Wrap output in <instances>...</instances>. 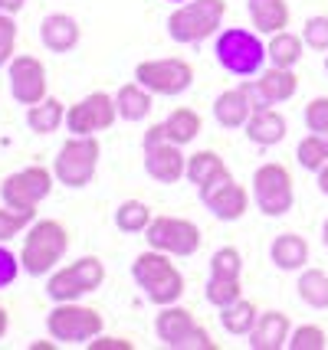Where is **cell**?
<instances>
[{
    "mask_svg": "<svg viewBox=\"0 0 328 350\" xmlns=\"http://www.w3.org/2000/svg\"><path fill=\"white\" fill-rule=\"evenodd\" d=\"M69 252V229L60 219H33L20 243V265L27 275H49Z\"/></svg>",
    "mask_w": 328,
    "mask_h": 350,
    "instance_id": "6da1fadb",
    "label": "cell"
},
{
    "mask_svg": "<svg viewBox=\"0 0 328 350\" xmlns=\"http://www.w3.org/2000/svg\"><path fill=\"white\" fill-rule=\"evenodd\" d=\"M171 259L174 256L148 245V252L135 256V262H131L135 285H138L141 295L157 308L174 305V301H181V295H184V275H181V269H177Z\"/></svg>",
    "mask_w": 328,
    "mask_h": 350,
    "instance_id": "7a4b0ae2",
    "label": "cell"
},
{
    "mask_svg": "<svg viewBox=\"0 0 328 350\" xmlns=\"http://www.w3.org/2000/svg\"><path fill=\"white\" fill-rule=\"evenodd\" d=\"M227 0H188L177 3V10L168 16V36L181 46H194L214 36L223 27Z\"/></svg>",
    "mask_w": 328,
    "mask_h": 350,
    "instance_id": "3957f363",
    "label": "cell"
},
{
    "mask_svg": "<svg viewBox=\"0 0 328 350\" xmlns=\"http://www.w3.org/2000/svg\"><path fill=\"white\" fill-rule=\"evenodd\" d=\"M47 331L56 344L66 347H89V340L105 331V318L79 301H56L47 314Z\"/></svg>",
    "mask_w": 328,
    "mask_h": 350,
    "instance_id": "277c9868",
    "label": "cell"
},
{
    "mask_svg": "<svg viewBox=\"0 0 328 350\" xmlns=\"http://www.w3.org/2000/svg\"><path fill=\"white\" fill-rule=\"evenodd\" d=\"M214 56L217 62L230 72V76L250 79L263 72L266 56V43L260 40V33H250L243 27H234V30H223L214 43Z\"/></svg>",
    "mask_w": 328,
    "mask_h": 350,
    "instance_id": "5b68a950",
    "label": "cell"
},
{
    "mask_svg": "<svg viewBox=\"0 0 328 350\" xmlns=\"http://www.w3.org/2000/svg\"><path fill=\"white\" fill-rule=\"evenodd\" d=\"M99 157H102V144L95 135H73L63 148L56 151L53 161V174L56 183H63L69 190H82L89 187L99 170Z\"/></svg>",
    "mask_w": 328,
    "mask_h": 350,
    "instance_id": "8992f818",
    "label": "cell"
},
{
    "mask_svg": "<svg viewBox=\"0 0 328 350\" xmlns=\"http://www.w3.org/2000/svg\"><path fill=\"white\" fill-rule=\"evenodd\" d=\"M155 334L171 350H220V344L207 334V327L197 324L194 311L184 305H164L155 318Z\"/></svg>",
    "mask_w": 328,
    "mask_h": 350,
    "instance_id": "52a82bcc",
    "label": "cell"
},
{
    "mask_svg": "<svg viewBox=\"0 0 328 350\" xmlns=\"http://www.w3.org/2000/svg\"><path fill=\"white\" fill-rule=\"evenodd\" d=\"M102 285H105V265H102V259L99 256H82V259L49 272L47 295L53 305L56 301H79V298L99 291Z\"/></svg>",
    "mask_w": 328,
    "mask_h": 350,
    "instance_id": "ba28073f",
    "label": "cell"
},
{
    "mask_svg": "<svg viewBox=\"0 0 328 350\" xmlns=\"http://www.w3.org/2000/svg\"><path fill=\"white\" fill-rule=\"evenodd\" d=\"M253 203L256 210L269 219H279L292 210L296 203V187H292V174L286 164H263L253 174Z\"/></svg>",
    "mask_w": 328,
    "mask_h": 350,
    "instance_id": "9c48e42d",
    "label": "cell"
},
{
    "mask_svg": "<svg viewBox=\"0 0 328 350\" xmlns=\"http://www.w3.org/2000/svg\"><path fill=\"white\" fill-rule=\"evenodd\" d=\"M53 183H56V174L43 164H30V167L16 170V174H7L0 180V200L14 210H23V213H36V206L53 193Z\"/></svg>",
    "mask_w": 328,
    "mask_h": 350,
    "instance_id": "30bf717a",
    "label": "cell"
},
{
    "mask_svg": "<svg viewBox=\"0 0 328 350\" xmlns=\"http://www.w3.org/2000/svg\"><path fill=\"white\" fill-rule=\"evenodd\" d=\"M144 239L151 249H161L174 259H188L201 249L203 232L197 229V223H190L184 216H155L151 226L144 229Z\"/></svg>",
    "mask_w": 328,
    "mask_h": 350,
    "instance_id": "8fae6325",
    "label": "cell"
},
{
    "mask_svg": "<svg viewBox=\"0 0 328 350\" xmlns=\"http://www.w3.org/2000/svg\"><path fill=\"white\" fill-rule=\"evenodd\" d=\"M135 82L144 85L151 95H181L194 85V69L190 62L168 56V59H144L135 66Z\"/></svg>",
    "mask_w": 328,
    "mask_h": 350,
    "instance_id": "7c38bea8",
    "label": "cell"
},
{
    "mask_svg": "<svg viewBox=\"0 0 328 350\" xmlns=\"http://www.w3.org/2000/svg\"><path fill=\"white\" fill-rule=\"evenodd\" d=\"M115 118H118V105H115V95H109V92H92V95L79 98L76 105L66 108V128L73 135L109 131Z\"/></svg>",
    "mask_w": 328,
    "mask_h": 350,
    "instance_id": "4fadbf2b",
    "label": "cell"
},
{
    "mask_svg": "<svg viewBox=\"0 0 328 350\" xmlns=\"http://www.w3.org/2000/svg\"><path fill=\"white\" fill-rule=\"evenodd\" d=\"M7 85H10L14 102H20L27 108L36 105V102L47 98V66L36 56H30V53L14 56L7 62Z\"/></svg>",
    "mask_w": 328,
    "mask_h": 350,
    "instance_id": "5bb4252c",
    "label": "cell"
},
{
    "mask_svg": "<svg viewBox=\"0 0 328 350\" xmlns=\"http://www.w3.org/2000/svg\"><path fill=\"white\" fill-rule=\"evenodd\" d=\"M203 200V206L210 210V213L223 219V223H236V219H243L247 210H250V193H247V187L243 183L234 180V174L230 177H220V180L207 183L203 190H197Z\"/></svg>",
    "mask_w": 328,
    "mask_h": 350,
    "instance_id": "9a60e30c",
    "label": "cell"
},
{
    "mask_svg": "<svg viewBox=\"0 0 328 350\" xmlns=\"http://www.w3.org/2000/svg\"><path fill=\"white\" fill-rule=\"evenodd\" d=\"M144 170L157 183H177L188 177V154L174 141H161L155 148H144Z\"/></svg>",
    "mask_w": 328,
    "mask_h": 350,
    "instance_id": "2e32d148",
    "label": "cell"
},
{
    "mask_svg": "<svg viewBox=\"0 0 328 350\" xmlns=\"http://www.w3.org/2000/svg\"><path fill=\"white\" fill-rule=\"evenodd\" d=\"M40 40H43V46L49 53H73L79 46V40H82V30H79L76 16L49 14L40 23Z\"/></svg>",
    "mask_w": 328,
    "mask_h": 350,
    "instance_id": "e0dca14e",
    "label": "cell"
},
{
    "mask_svg": "<svg viewBox=\"0 0 328 350\" xmlns=\"http://www.w3.org/2000/svg\"><path fill=\"white\" fill-rule=\"evenodd\" d=\"M289 334H292V324H289V314L282 311H260V321L250 331V347L253 350H282L289 344Z\"/></svg>",
    "mask_w": 328,
    "mask_h": 350,
    "instance_id": "ac0fdd59",
    "label": "cell"
},
{
    "mask_svg": "<svg viewBox=\"0 0 328 350\" xmlns=\"http://www.w3.org/2000/svg\"><path fill=\"white\" fill-rule=\"evenodd\" d=\"M243 131H247V137H250L253 144L273 148V144L286 141L289 124H286V115H279L276 108H263V111H253L250 122L243 124Z\"/></svg>",
    "mask_w": 328,
    "mask_h": 350,
    "instance_id": "d6986e66",
    "label": "cell"
},
{
    "mask_svg": "<svg viewBox=\"0 0 328 350\" xmlns=\"http://www.w3.org/2000/svg\"><path fill=\"white\" fill-rule=\"evenodd\" d=\"M269 259L282 272H302L305 262H309V243L299 232H282L269 245Z\"/></svg>",
    "mask_w": 328,
    "mask_h": 350,
    "instance_id": "ffe728a7",
    "label": "cell"
},
{
    "mask_svg": "<svg viewBox=\"0 0 328 350\" xmlns=\"http://www.w3.org/2000/svg\"><path fill=\"white\" fill-rule=\"evenodd\" d=\"M253 115V102L243 89H227L214 98V118L220 128H243Z\"/></svg>",
    "mask_w": 328,
    "mask_h": 350,
    "instance_id": "44dd1931",
    "label": "cell"
},
{
    "mask_svg": "<svg viewBox=\"0 0 328 350\" xmlns=\"http://www.w3.org/2000/svg\"><path fill=\"white\" fill-rule=\"evenodd\" d=\"M247 14L256 33L273 36L289 27V3L286 0H247Z\"/></svg>",
    "mask_w": 328,
    "mask_h": 350,
    "instance_id": "7402d4cb",
    "label": "cell"
},
{
    "mask_svg": "<svg viewBox=\"0 0 328 350\" xmlns=\"http://www.w3.org/2000/svg\"><path fill=\"white\" fill-rule=\"evenodd\" d=\"M115 105H118V118L122 122H144L151 115V105H155V95L138 85V82H128L118 89L115 95Z\"/></svg>",
    "mask_w": 328,
    "mask_h": 350,
    "instance_id": "603a6c76",
    "label": "cell"
},
{
    "mask_svg": "<svg viewBox=\"0 0 328 350\" xmlns=\"http://www.w3.org/2000/svg\"><path fill=\"white\" fill-rule=\"evenodd\" d=\"M256 82H260L263 95L269 98V105H282V102H289V98L299 92L296 69H282V66H273V69L260 72V79H256Z\"/></svg>",
    "mask_w": 328,
    "mask_h": 350,
    "instance_id": "cb8c5ba5",
    "label": "cell"
},
{
    "mask_svg": "<svg viewBox=\"0 0 328 350\" xmlns=\"http://www.w3.org/2000/svg\"><path fill=\"white\" fill-rule=\"evenodd\" d=\"M230 177V167L223 164V157L217 151H197L188 157V183H194L197 190H203L207 183Z\"/></svg>",
    "mask_w": 328,
    "mask_h": 350,
    "instance_id": "d4e9b609",
    "label": "cell"
},
{
    "mask_svg": "<svg viewBox=\"0 0 328 350\" xmlns=\"http://www.w3.org/2000/svg\"><path fill=\"white\" fill-rule=\"evenodd\" d=\"M63 122H66V105L60 98H53V95H47L43 102L27 108V128L33 135H53V131H60Z\"/></svg>",
    "mask_w": 328,
    "mask_h": 350,
    "instance_id": "484cf974",
    "label": "cell"
},
{
    "mask_svg": "<svg viewBox=\"0 0 328 350\" xmlns=\"http://www.w3.org/2000/svg\"><path fill=\"white\" fill-rule=\"evenodd\" d=\"M302 46L305 40L296 36V33L289 30H279L269 36V43H266V56L273 66H282V69H296L299 62H302Z\"/></svg>",
    "mask_w": 328,
    "mask_h": 350,
    "instance_id": "4316f807",
    "label": "cell"
},
{
    "mask_svg": "<svg viewBox=\"0 0 328 350\" xmlns=\"http://www.w3.org/2000/svg\"><path fill=\"white\" fill-rule=\"evenodd\" d=\"M256 321H260V308L253 305L250 298H240L234 305L220 308V324H223L227 334H234V337H250Z\"/></svg>",
    "mask_w": 328,
    "mask_h": 350,
    "instance_id": "83f0119b",
    "label": "cell"
},
{
    "mask_svg": "<svg viewBox=\"0 0 328 350\" xmlns=\"http://www.w3.org/2000/svg\"><path fill=\"white\" fill-rule=\"evenodd\" d=\"M164 128H168V141H174V144H190V141H197V135H201V115L194 111V108H174L171 115L164 118Z\"/></svg>",
    "mask_w": 328,
    "mask_h": 350,
    "instance_id": "f1b7e54d",
    "label": "cell"
},
{
    "mask_svg": "<svg viewBox=\"0 0 328 350\" xmlns=\"http://www.w3.org/2000/svg\"><path fill=\"white\" fill-rule=\"evenodd\" d=\"M296 291L299 298L309 308H315V311H325L328 308V275L322 269H302Z\"/></svg>",
    "mask_w": 328,
    "mask_h": 350,
    "instance_id": "f546056e",
    "label": "cell"
},
{
    "mask_svg": "<svg viewBox=\"0 0 328 350\" xmlns=\"http://www.w3.org/2000/svg\"><path fill=\"white\" fill-rule=\"evenodd\" d=\"M151 206L144 203V200H125V203H118V210H115V226L128 232V236H135V232H144V229L151 226Z\"/></svg>",
    "mask_w": 328,
    "mask_h": 350,
    "instance_id": "4dcf8cb0",
    "label": "cell"
},
{
    "mask_svg": "<svg viewBox=\"0 0 328 350\" xmlns=\"http://www.w3.org/2000/svg\"><path fill=\"white\" fill-rule=\"evenodd\" d=\"M296 161L302 170H315V174H318V170L328 164V137L309 131V135L296 144Z\"/></svg>",
    "mask_w": 328,
    "mask_h": 350,
    "instance_id": "1f68e13d",
    "label": "cell"
},
{
    "mask_svg": "<svg viewBox=\"0 0 328 350\" xmlns=\"http://www.w3.org/2000/svg\"><path fill=\"white\" fill-rule=\"evenodd\" d=\"M203 298L220 311V308L234 305V301L243 298V282H240V278H220V275H210V278H207V288H203Z\"/></svg>",
    "mask_w": 328,
    "mask_h": 350,
    "instance_id": "d6a6232c",
    "label": "cell"
},
{
    "mask_svg": "<svg viewBox=\"0 0 328 350\" xmlns=\"http://www.w3.org/2000/svg\"><path fill=\"white\" fill-rule=\"evenodd\" d=\"M210 275L220 278H243V256L236 245H223L210 256Z\"/></svg>",
    "mask_w": 328,
    "mask_h": 350,
    "instance_id": "836d02e7",
    "label": "cell"
},
{
    "mask_svg": "<svg viewBox=\"0 0 328 350\" xmlns=\"http://www.w3.org/2000/svg\"><path fill=\"white\" fill-rule=\"evenodd\" d=\"M36 219V213H23V210H14V206H0V243H10L14 236H23L30 223Z\"/></svg>",
    "mask_w": 328,
    "mask_h": 350,
    "instance_id": "e575fe53",
    "label": "cell"
},
{
    "mask_svg": "<svg viewBox=\"0 0 328 350\" xmlns=\"http://www.w3.org/2000/svg\"><path fill=\"white\" fill-rule=\"evenodd\" d=\"M289 350H325L328 347V334L318 327V324H302L289 334Z\"/></svg>",
    "mask_w": 328,
    "mask_h": 350,
    "instance_id": "d590c367",
    "label": "cell"
},
{
    "mask_svg": "<svg viewBox=\"0 0 328 350\" xmlns=\"http://www.w3.org/2000/svg\"><path fill=\"white\" fill-rule=\"evenodd\" d=\"M302 40L315 53H328V16H309L302 23Z\"/></svg>",
    "mask_w": 328,
    "mask_h": 350,
    "instance_id": "8d00e7d4",
    "label": "cell"
},
{
    "mask_svg": "<svg viewBox=\"0 0 328 350\" xmlns=\"http://www.w3.org/2000/svg\"><path fill=\"white\" fill-rule=\"evenodd\" d=\"M305 128L328 137V95H318L305 105Z\"/></svg>",
    "mask_w": 328,
    "mask_h": 350,
    "instance_id": "74e56055",
    "label": "cell"
},
{
    "mask_svg": "<svg viewBox=\"0 0 328 350\" xmlns=\"http://www.w3.org/2000/svg\"><path fill=\"white\" fill-rule=\"evenodd\" d=\"M14 46H16V20L14 14L0 10V66L14 59Z\"/></svg>",
    "mask_w": 328,
    "mask_h": 350,
    "instance_id": "f35d334b",
    "label": "cell"
},
{
    "mask_svg": "<svg viewBox=\"0 0 328 350\" xmlns=\"http://www.w3.org/2000/svg\"><path fill=\"white\" fill-rule=\"evenodd\" d=\"M20 269H23V265H20V252L14 256L7 245L0 243V288H10V285H14Z\"/></svg>",
    "mask_w": 328,
    "mask_h": 350,
    "instance_id": "ab89813d",
    "label": "cell"
},
{
    "mask_svg": "<svg viewBox=\"0 0 328 350\" xmlns=\"http://www.w3.org/2000/svg\"><path fill=\"white\" fill-rule=\"evenodd\" d=\"M89 350H135V344L128 337H112V334H99L89 340Z\"/></svg>",
    "mask_w": 328,
    "mask_h": 350,
    "instance_id": "60d3db41",
    "label": "cell"
},
{
    "mask_svg": "<svg viewBox=\"0 0 328 350\" xmlns=\"http://www.w3.org/2000/svg\"><path fill=\"white\" fill-rule=\"evenodd\" d=\"M240 89H243V92H247V95H250L253 111H263V108H273V105H269V98H266V95H263V89H260V82H256V79H253V82H243Z\"/></svg>",
    "mask_w": 328,
    "mask_h": 350,
    "instance_id": "b9f144b4",
    "label": "cell"
},
{
    "mask_svg": "<svg viewBox=\"0 0 328 350\" xmlns=\"http://www.w3.org/2000/svg\"><path fill=\"white\" fill-rule=\"evenodd\" d=\"M161 141H168V128H164V122L151 124V128L144 131V148H155V144H161Z\"/></svg>",
    "mask_w": 328,
    "mask_h": 350,
    "instance_id": "7bdbcfd3",
    "label": "cell"
},
{
    "mask_svg": "<svg viewBox=\"0 0 328 350\" xmlns=\"http://www.w3.org/2000/svg\"><path fill=\"white\" fill-rule=\"evenodd\" d=\"M23 7H27V0H0V10H3V14H14L16 16Z\"/></svg>",
    "mask_w": 328,
    "mask_h": 350,
    "instance_id": "ee69618b",
    "label": "cell"
},
{
    "mask_svg": "<svg viewBox=\"0 0 328 350\" xmlns=\"http://www.w3.org/2000/svg\"><path fill=\"white\" fill-rule=\"evenodd\" d=\"M7 331H10V314H7V308L0 305V340L7 337Z\"/></svg>",
    "mask_w": 328,
    "mask_h": 350,
    "instance_id": "f6af8a7d",
    "label": "cell"
},
{
    "mask_svg": "<svg viewBox=\"0 0 328 350\" xmlns=\"http://www.w3.org/2000/svg\"><path fill=\"white\" fill-rule=\"evenodd\" d=\"M318 190H322V193L328 197V164H325L322 170H318Z\"/></svg>",
    "mask_w": 328,
    "mask_h": 350,
    "instance_id": "bcb514c9",
    "label": "cell"
},
{
    "mask_svg": "<svg viewBox=\"0 0 328 350\" xmlns=\"http://www.w3.org/2000/svg\"><path fill=\"white\" fill-rule=\"evenodd\" d=\"M60 344H53V340H36V344H30V350H56Z\"/></svg>",
    "mask_w": 328,
    "mask_h": 350,
    "instance_id": "7dc6e473",
    "label": "cell"
},
{
    "mask_svg": "<svg viewBox=\"0 0 328 350\" xmlns=\"http://www.w3.org/2000/svg\"><path fill=\"white\" fill-rule=\"evenodd\" d=\"M322 243H325V249H328V219L322 223Z\"/></svg>",
    "mask_w": 328,
    "mask_h": 350,
    "instance_id": "c3c4849f",
    "label": "cell"
},
{
    "mask_svg": "<svg viewBox=\"0 0 328 350\" xmlns=\"http://www.w3.org/2000/svg\"><path fill=\"white\" fill-rule=\"evenodd\" d=\"M168 3H188V0H168Z\"/></svg>",
    "mask_w": 328,
    "mask_h": 350,
    "instance_id": "681fc988",
    "label": "cell"
},
{
    "mask_svg": "<svg viewBox=\"0 0 328 350\" xmlns=\"http://www.w3.org/2000/svg\"><path fill=\"white\" fill-rule=\"evenodd\" d=\"M325 72H328V53H325Z\"/></svg>",
    "mask_w": 328,
    "mask_h": 350,
    "instance_id": "f907efd6",
    "label": "cell"
}]
</instances>
